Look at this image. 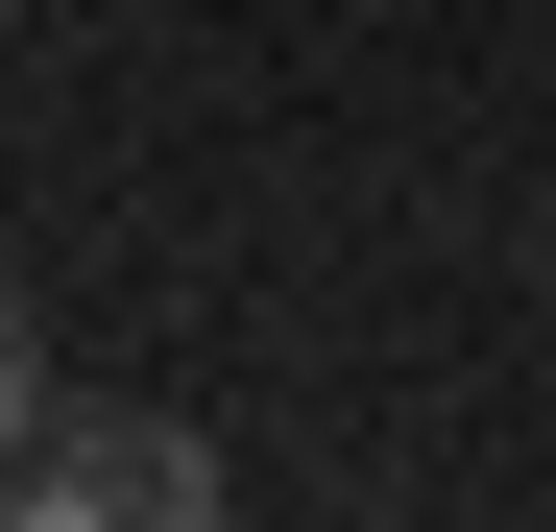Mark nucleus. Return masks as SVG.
I'll return each mask as SVG.
<instances>
[{"label":"nucleus","instance_id":"nucleus-1","mask_svg":"<svg viewBox=\"0 0 556 532\" xmlns=\"http://www.w3.org/2000/svg\"><path fill=\"white\" fill-rule=\"evenodd\" d=\"M0 508H25V532H122V508H218V435H169V411H49Z\"/></svg>","mask_w":556,"mask_h":532},{"label":"nucleus","instance_id":"nucleus-2","mask_svg":"<svg viewBox=\"0 0 556 532\" xmlns=\"http://www.w3.org/2000/svg\"><path fill=\"white\" fill-rule=\"evenodd\" d=\"M25 435H49V339H25V291H0V484H25Z\"/></svg>","mask_w":556,"mask_h":532}]
</instances>
